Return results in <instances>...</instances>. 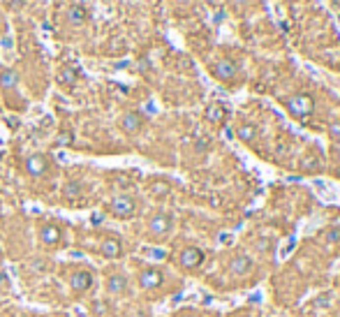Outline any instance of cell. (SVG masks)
Masks as SVG:
<instances>
[{
  "label": "cell",
  "mask_w": 340,
  "mask_h": 317,
  "mask_svg": "<svg viewBox=\"0 0 340 317\" xmlns=\"http://www.w3.org/2000/svg\"><path fill=\"white\" fill-rule=\"evenodd\" d=\"M204 250L197 248V246H185V248L178 250V255H176V264L181 266L183 271H195L199 266L204 264Z\"/></svg>",
  "instance_id": "obj_7"
},
{
  "label": "cell",
  "mask_w": 340,
  "mask_h": 317,
  "mask_svg": "<svg viewBox=\"0 0 340 317\" xmlns=\"http://www.w3.org/2000/svg\"><path fill=\"white\" fill-rule=\"evenodd\" d=\"M56 81L63 88H74L76 81H79V68L76 65H63L58 70V74H56Z\"/></svg>",
  "instance_id": "obj_11"
},
{
  "label": "cell",
  "mask_w": 340,
  "mask_h": 317,
  "mask_svg": "<svg viewBox=\"0 0 340 317\" xmlns=\"http://www.w3.org/2000/svg\"><path fill=\"white\" fill-rule=\"evenodd\" d=\"M74 192L76 195H79V192H81V183H68V185H65V197H74Z\"/></svg>",
  "instance_id": "obj_21"
},
{
  "label": "cell",
  "mask_w": 340,
  "mask_h": 317,
  "mask_svg": "<svg viewBox=\"0 0 340 317\" xmlns=\"http://www.w3.org/2000/svg\"><path fill=\"white\" fill-rule=\"evenodd\" d=\"M74 143V132L72 130H61L56 135V146H72Z\"/></svg>",
  "instance_id": "obj_17"
},
{
  "label": "cell",
  "mask_w": 340,
  "mask_h": 317,
  "mask_svg": "<svg viewBox=\"0 0 340 317\" xmlns=\"http://www.w3.org/2000/svg\"><path fill=\"white\" fill-rule=\"evenodd\" d=\"M91 313L95 317H102L106 313V303L102 301V299H93V301H91Z\"/></svg>",
  "instance_id": "obj_18"
},
{
  "label": "cell",
  "mask_w": 340,
  "mask_h": 317,
  "mask_svg": "<svg viewBox=\"0 0 340 317\" xmlns=\"http://www.w3.org/2000/svg\"><path fill=\"white\" fill-rule=\"evenodd\" d=\"M222 106L215 105V106H208V111H206V116H208V121H220L222 118Z\"/></svg>",
  "instance_id": "obj_19"
},
{
  "label": "cell",
  "mask_w": 340,
  "mask_h": 317,
  "mask_svg": "<svg viewBox=\"0 0 340 317\" xmlns=\"http://www.w3.org/2000/svg\"><path fill=\"white\" fill-rule=\"evenodd\" d=\"M144 123H146V118L139 111H125L121 118H118V128H121L125 135L132 137V135H139V132H141Z\"/></svg>",
  "instance_id": "obj_10"
},
{
  "label": "cell",
  "mask_w": 340,
  "mask_h": 317,
  "mask_svg": "<svg viewBox=\"0 0 340 317\" xmlns=\"http://www.w3.org/2000/svg\"><path fill=\"white\" fill-rule=\"evenodd\" d=\"M146 229H148V236H151L153 241H162L167 236L171 234V229H174V218L165 211H158L153 213L148 222H146Z\"/></svg>",
  "instance_id": "obj_5"
},
{
  "label": "cell",
  "mask_w": 340,
  "mask_h": 317,
  "mask_svg": "<svg viewBox=\"0 0 340 317\" xmlns=\"http://www.w3.org/2000/svg\"><path fill=\"white\" fill-rule=\"evenodd\" d=\"M106 213L116 220H132L139 213V202H136V197L128 195V192L113 195L106 204Z\"/></svg>",
  "instance_id": "obj_3"
},
{
  "label": "cell",
  "mask_w": 340,
  "mask_h": 317,
  "mask_svg": "<svg viewBox=\"0 0 340 317\" xmlns=\"http://www.w3.org/2000/svg\"><path fill=\"white\" fill-rule=\"evenodd\" d=\"M98 252H100V257L116 262V259H121V257L125 255V246H123L121 236L104 234L102 239H100V243H98Z\"/></svg>",
  "instance_id": "obj_8"
},
{
  "label": "cell",
  "mask_w": 340,
  "mask_h": 317,
  "mask_svg": "<svg viewBox=\"0 0 340 317\" xmlns=\"http://www.w3.org/2000/svg\"><path fill=\"white\" fill-rule=\"evenodd\" d=\"M37 243L46 252H58L65 246V229L58 222H42L37 227Z\"/></svg>",
  "instance_id": "obj_2"
},
{
  "label": "cell",
  "mask_w": 340,
  "mask_h": 317,
  "mask_svg": "<svg viewBox=\"0 0 340 317\" xmlns=\"http://www.w3.org/2000/svg\"><path fill=\"white\" fill-rule=\"evenodd\" d=\"M213 72H215V76L218 79H222V81H229V79H234L236 74V68L232 61H218L215 65H213Z\"/></svg>",
  "instance_id": "obj_15"
},
{
  "label": "cell",
  "mask_w": 340,
  "mask_h": 317,
  "mask_svg": "<svg viewBox=\"0 0 340 317\" xmlns=\"http://www.w3.org/2000/svg\"><path fill=\"white\" fill-rule=\"evenodd\" d=\"M153 192H155V195H165L167 185H153Z\"/></svg>",
  "instance_id": "obj_23"
},
{
  "label": "cell",
  "mask_w": 340,
  "mask_h": 317,
  "mask_svg": "<svg viewBox=\"0 0 340 317\" xmlns=\"http://www.w3.org/2000/svg\"><path fill=\"white\" fill-rule=\"evenodd\" d=\"M229 271L234 273V276H245V273L252 271V257L248 255H234L232 257V262H229Z\"/></svg>",
  "instance_id": "obj_13"
},
{
  "label": "cell",
  "mask_w": 340,
  "mask_h": 317,
  "mask_svg": "<svg viewBox=\"0 0 340 317\" xmlns=\"http://www.w3.org/2000/svg\"><path fill=\"white\" fill-rule=\"evenodd\" d=\"M9 2H12V5H14V7H19V5H23V2H26V0H9Z\"/></svg>",
  "instance_id": "obj_24"
},
{
  "label": "cell",
  "mask_w": 340,
  "mask_h": 317,
  "mask_svg": "<svg viewBox=\"0 0 340 317\" xmlns=\"http://www.w3.org/2000/svg\"><path fill=\"white\" fill-rule=\"evenodd\" d=\"M324 239H326V243H338L340 241V227H331V229L324 234Z\"/></svg>",
  "instance_id": "obj_20"
},
{
  "label": "cell",
  "mask_w": 340,
  "mask_h": 317,
  "mask_svg": "<svg viewBox=\"0 0 340 317\" xmlns=\"http://www.w3.org/2000/svg\"><path fill=\"white\" fill-rule=\"evenodd\" d=\"M68 21L72 26H83V23L88 21V9L83 7V5H72L68 9Z\"/></svg>",
  "instance_id": "obj_16"
},
{
  "label": "cell",
  "mask_w": 340,
  "mask_h": 317,
  "mask_svg": "<svg viewBox=\"0 0 340 317\" xmlns=\"http://www.w3.org/2000/svg\"><path fill=\"white\" fill-rule=\"evenodd\" d=\"M65 282H68L69 292H72L74 296H86V294H91L93 287H95V282H98V273L93 271L91 266L76 264V266H72V269L68 271Z\"/></svg>",
  "instance_id": "obj_1"
},
{
  "label": "cell",
  "mask_w": 340,
  "mask_h": 317,
  "mask_svg": "<svg viewBox=\"0 0 340 317\" xmlns=\"http://www.w3.org/2000/svg\"><path fill=\"white\" fill-rule=\"evenodd\" d=\"M49 167H51V162H49V155H46V153H31L28 158L23 160V169H26V174L33 176V178L46 176Z\"/></svg>",
  "instance_id": "obj_9"
},
{
  "label": "cell",
  "mask_w": 340,
  "mask_h": 317,
  "mask_svg": "<svg viewBox=\"0 0 340 317\" xmlns=\"http://www.w3.org/2000/svg\"><path fill=\"white\" fill-rule=\"evenodd\" d=\"M289 111L296 113V116H308L312 111V98L310 95H294V98L287 102Z\"/></svg>",
  "instance_id": "obj_12"
},
{
  "label": "cell",
  "mask_w": 340,
  "mask_h": 317,
  "mask_svg": "<svg viewBox=\"0 0 340 317\" xmlns=\"http://www.w3.org/2000/svg\"><path fill=\"white\" fill-rule=\"evenodd\" d=\"M104 292L106 296L111 299H121V296H128L130 294V278L121 269H109L104 273Z\"/></svg>",
  "instance_id": "obj_4"
},
{
  "label": "cell",
  "mask_w": 340,
  "mask_h": 317,
  "mask_svg": "<svg viewBox=\"0 0 340 317\" xmlns=\"http://www.w3.org/2000/svg\"><path fill=\"white\" fill-rule=\"evenodd\" d=\"M16 86H19V72L12 68L0 70V88H2V91H12Z\"/></svg>",
  "instance_id": "obj_14"
},
{
  "label": "cell",
  "mask_w": 340,
  "mask_h": 317,
  "mask_svg": "<svg viewBox=\"0 0 340 317\" xmlns=\"http://www.w3.org/2000/svg\"><path fill=\"white\" fill-rule=\"evenodd\" d=\"M136 285L141 292H155L165 285V273L158 266H141L136 271Z\"/></svg>",
  "instance_id": "obj_6"
},
{
  "label": "cell",
  "mask_w": 340,
  "mask_h": 317,
  "mask_svg": "<svg viewBox=\"0 0 340 317\" xmlns=\"http://www.w3.org/2000/svg\"><path fill=\"white\" fill-rule=\"evenodd\" d=\"M238 135H241L243 139H252V137H255V128H250V125H243V128L238 130Z\"/></svg>",
  "instance_id": "obj_22"
}]
</instances>
